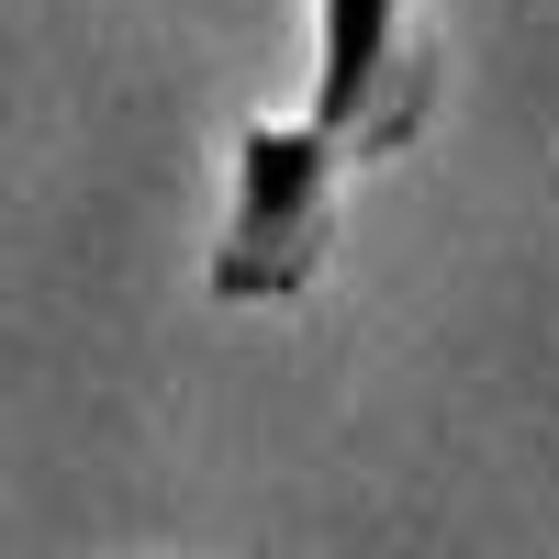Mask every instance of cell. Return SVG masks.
Instances as JSON below:
<instances>
[{"instance_id": "7a4b0ae2", "label": "cell", "mask_w": 559, "mask_h": 559, "mask_svg": "<svg viewBox=\"0 0 559 559\" xmlns=\"http://www.w3.org/2000/svg\"><path fill=\"white\" fill-rule=\"evenodd\" d=\"M437 112V34L414 23V0H313V112L302 134L347 179L403 157Z\"/></svg>"}, {"instance_id": "6da1fadb", "label": "cell", "mask_w": 559, "mask_h": 559, "mask_svg": "<svg viewBox=\"0 0 559 559\" xmlns=\"http://www.w3.org/2000/svg\"><path fill=\"white\" fill-rule=\"evenodd\" d=\"M358 179L336 168L302 134V112H247L236 123V213H224V247H213V302L269 313V302H302L324 280V247H336V213H347Z\"/></svg>"}]
</instances>
